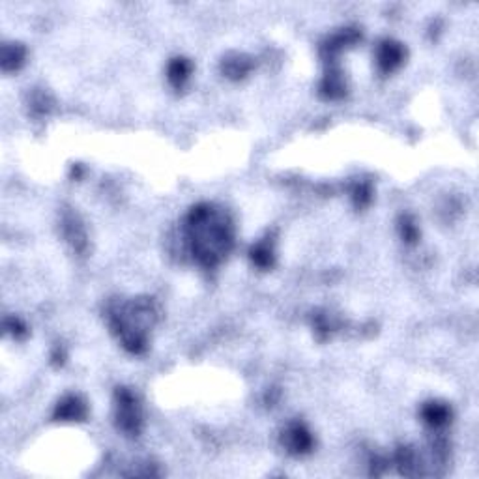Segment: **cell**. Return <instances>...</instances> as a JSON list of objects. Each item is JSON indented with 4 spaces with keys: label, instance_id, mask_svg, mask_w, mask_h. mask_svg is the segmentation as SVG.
I'll return each mask as SVG.
<instances>
[{
    "label": "cell",
    "instance_id": "obj_15",
    "mask_svg": "<svg viewBox=\"0 0 479 479\" xmlns=\"http://www.w3.org/2000/svg\"><path fill=\"white\" fill-rule=\"evenodd\" d=\"M399 232L401 238L406 242V244H416L419 240V229L416 221L412 220V215H401L399 217Z\"/></svg>",
    "mask_w": 479,
    "mask_h": 479
},
{
    "label": "cell",
    "instance_id": "obj_11",
    "mask_svg": "<svg viewBox=\"0 0 479 479\" xmlns=\"http://www.w3.org/2000/svg\"><path fill=\"white\" fill-rule=\"evenodd\" d=\"M62 223H64L62 227H64L66 238H68V242L73 245V249L77 251V253H85V249H86V232H85V227H83V225H81V221L77 220V215L68 214Z\"/></svg>",
    "mask_w": 479,
    "mask_h": 479
},
{
    "label": "cell",
    "instance_id": "obj_18",
    "mask_svg": "<svg viewBox=\"0 0 479 479\" xmlns=\"http://www.w3.org/2000/svg\"><path fill=\"white\" fill-rule=\"evenodd\" d=\"M30 107L34 110L36 115H45V113H49L51 109V100L49 96L45 94V92H36L32 96V100H30Z\"/></svg>",
    "mask_w": 479,
    "mask_h": 479
},
{
    "label": "cell",
    "instance_id": "obj_6",
    "mask_svg": "<svg viewBox=\"0 0 479 479\" xmlns=\"http://www.w3.org/2000/svg\"><path fill=\"white\" fill-rule=\"evenodd\" d=\"M86 414H88V408L85 401L77 395H68L56 404L53 418L56 421H85Z\"/></svg>",
    "mask_w": 479,
    "mask_h": 479
},
{
    "label": "cell",
    "instance_id": "obj_5",
    "mask_svg": "<svg viewBox=\"0 0 479 479\" xmlns=\"http://www.w3.org/2000/svg\"><path fill=\"white\" fill-rule=\"evenodd\" d=\"M406 58L404 45L395 40H384L376 51V64L382 73H393Z\"/></svg>",
    "mask_w": 479,
    "mask_h": 479
},
{
    "label": "cell",
    "instance_id": "obj_9",
    "mask_svg": "<svg viewBox=\"0 0 479 479\" xmlns=\"http://www.w3.org/2000/svg\"><path fill=\"white\" fill-rule=\"evenodd\" d=\"M251 70H253V60L247 55H240V53L225 56L223 62H221V71L225 73V77H229L232 81L244 79Z\"/></svg>",
    "mask_w": 479,
    "mask_h": 479
},
{
    "label": "cell",
    "instance_id": "obj_19",
    "mask_svg": "<svg viewBox=\"0 0 479 479\" xmlns=\"http://www.w3.org/2000/svg\"><path fill=\"white\" fill-rule=\"evenodd\" d=\"M51 359H53V364H55L56 367H62V365H64V361H66L64 349L56 346V349L53 350V354H51Z\"/></svg>",
    "mask_w": 479,
    "mask_h": 479
},
{
    "label": "cell",
    "instance_id": "obj_13",
    "mask_svg": "<svg viewBox=\"0 0 479 479\" xmlns=\"http://www.w3.org/2000/svg\"><path fill=\"white\" fill-rule=\"evenodd\" d=\"M191 70H193V64H191L187 58H184V56L172 58L170 60L169 68H167L169 83L175 86V88H182V86L187 83V79H190Z\"/></svg>",
    "mask_w": 479,
    "mask_h": 479
},
{
    "label": "cell",
    "instance_id": "obj_17",
    "mask_svg": "<svg viewBox=\"0 0 479 479\" xmlns=\"http://www.w3.org/2000/svg\"><path fill=\"white\" fill-rule=\"evenodd\" d=\"M4 328H6V331L14 337V339H25L26 334H29V329H26V326L23 324V320L15 319V316L6 319Z\"/></svg>",
    "mask_w": 479,
    "mask_h": 479
},
{
    "label": "cell",
    "instance_id": "obj_10",
    "mask_svg": "<svg viewBox=\"0 0 479 479\" xmlns=\"http://www.w3.org/2000/svg\"><path fill=\"white\" fill-rule=\"evenodd\" d=\"M395 466L403 475H419L421 474V464H419L418 453L410 445H401L393 455Z\"/></svg>",
    "mask_w": 479,
    "mask_h": 479
},
{
    "label": "cell",
    "instance_id": "obj_16",
    "mask_svg": "<svg viewBox=\"0 0 479 479\" xmlns=\"http://www.w3.org/2000/svg\"><path fill=\"white\" fill-rule=\"evenodd\" d=\"M371 199H373V190H371V184L367 182H359L352 187V202H354L356 208H365V206L371 205Z\"/></svg>",
    "mask_w": 479,
    "mask_h": 479
},
{
    "label": "cell",
    "instance_id": "obj_4",
    "mask_svg": "<svg viewBox=\"0 0 479 479\" xmlns=\"http://www.w3.org/2000/svg\"><path fill=\"white\" fill-rule=\"evenodd\" d=\"M281 442H283L284 449L289 451L290 455H307L313 451L314 448V438L311 431L305 427L302 421H292V423L283 431V436H281Z\"/></svg>",
    "mask_w": 479,
    "mask_h": 479
},
{
    "label": "cell",
    "instance_id": "obj_2",
    "mask_svg": "<svg viewBox=\"0 0 479 479\" xmlns=\"http://www.w3.org/2000/svg\"><path fill=\"white\" fill-rule=\"evenodd\" d=\"M109 326L120 344L131 354H143L148 349V331L158 322V304L148 296L118 302L109 307Z\"/></svg>",
    "mask_w": 479,
    "mask_h": 479
},
{
    "label": "cell",
    "instance_id": "obj_7",
    "mask_svg": "<svg viewBox=\"0 0 479 479\" xmlns=\"http://www.w3.org/2000/svg\"><path fill=\"white\" fill-rule=\"evenodd\" d=\"M421 419L431 429H442L451 419V408L442 401H429L421 406Z\"/></svg>",
    "mask_w": 479,
    "mask_h": 479
},
{
    "label": "cell",
    "instance_id": "obj_20",
    "mask_svg": "<svg viewBox=\"0 0 479 479\" xmlns=\"http://www.w3.org/2000/svg\"><path fill=\"white\" fill-rule=\"evenodd\" d=\"M71 176L79 178V176H81V165H73V169H71Z\"/></svg>",
    "mask_w": 479,
    "mask_h": 479
},
{
    "label": "cell",
    "instance_id": "obj_3",
    "mask_svg": "<svg viewBox=\"0 0 479 479\" xmlns=\"http://www.w3.org/2000/svg\"><path fill=\"white\" fill-rule=\"evenodd\" d=\"M116 401V427L125 436L135 438L143 431V410L133 393L128 388H118L115 393Z\"/></svg>",
    "mask_w": 479,
    "mask_h": 479
},
{
    "label": "cell",
    "instance_id": "obj_1",
    "mask_svg": "<svg viewBox=\"0 0 479 479\" xmlns=\"http://www.w3.org/2000/svg\"><path fill=\"white\" fill-rule=\"evenodd\" d=\"M185 238L193 259L202 268L221 264L235 245V227L223 208L200 202L185 217Z\"/></svg>",
    "mask_w": 479,
    "mask_h": 479
},
{
    "label": "cell",
    "instance_id": "obj_8",
    "mask_svg": "<svg viewBox=\"0 0 479 479\" xmlns=\"http://www.w3.org/2000/svg\"><path fill=\"white\" fill-rule=\"evenodd\" d=\"M320 94L326 100H341V98H344V94H346V83H344V77L339 68L329 66L324 79L320 83Z\"/></svg>",
    "mask_w": 479,
    "mask_h": 479
},
{
    "label": "cell",
    "instance_id": "obj_14",
    "mask_svg": "<svg viewBox=\"0 0 479 479\" xmlns=\"http://www.w3.org/2000/svg\"><path fill=\"white\" fill-rule=\"evenodd\" d=\"M249 259L257 268L260 269H269L275 264V254L274 247L269 244V240L264 242H259L257 245H253L249 251Z\"/></svg>",
    "mask_w": 479,
    "mask_h": 479
},
{
    "label": "cell",
    "instance_id": "obj_12",
    "mask_svg": "<svg viewBox=\"0 0 479 479\" xmlns=\"http://www.w3.org/2000/svg\"><path fill=\"white\" fill-rule=\"evenodd\" d=\"M25 45L6 43L2 45V53H0V68H2V71H17L21 66L25 64Z\"/></svg>",
    "mask_w": 479,
    "mask_h": 479
}]
</instances>
